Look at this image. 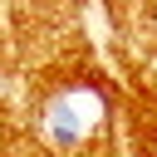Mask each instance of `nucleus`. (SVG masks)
<instances>
[{
	"mask_svg": "<svg viewBox=\"0 0 157 157\" xmlns=\"http://www.w3.org/2000/svg\"><path fill=\"white\" fill-rule=\"evenodd\" d=\"M93 118H98V98L88 93V88H69V93H59L49 108H44V132H49V142L54 147H78L83 142V132L93 128Z\"/></svg>",
	"mask_w": 157,
	"mask_h": 157,
	"instance_id": "1",
	"label": "nucleus"
}]
</instances>
